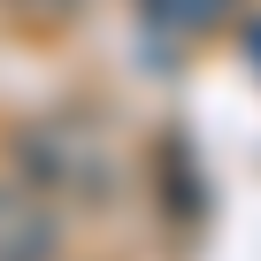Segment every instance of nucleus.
Wrapping results in <instances>:
<instances>
[{"label":"nucleus","instance_id":"nucleus-1","mask_svg":"<svg viewBox=\"0 0 261 261\" xmlns=\"http://www.w3.org/2000/svg\"><path fill=\"white\" fill-rule=\"evenodd\" d=\"M16 154H23V169H31V192L108 200V146H100V130H77V123H31V130H16Z\"/></svg>","mask_w":261,"mask_h":261},{"label":"nucleus","instance_id":"nucleus-2","mask_svg":"<svg viewBox=\"0 0 261 261\" xmlns=\"http://www.w3.org/2000/svg\"><path fill=\"white\" fill-rule=\"evenodd\" d=\"M62 253V215L31 185H0V261H54Z\"/></svg>","mask_w":261,"mask_h":261},{"label":"nucleus","instance_id":"nucleus-3","mask_svg":"<svg viewBox=\"0 0 261 261\" xmlns=\"http://www.w3.org/2000/svg\"><path fill=\"white\" fill-rule=\"evenodd\" d=\"M154 169H162V207H169V223L200 230V215H207V185H200V169H192V146L177 139V130L154 146Z\"/></svg>","mask_w":261,"mask_h":261},{"label":"nucleus","instance_id":"nucleus-4","mask_svg":"<svg viewBox=\"0 0 261 261\" xmlns=\"http://www.w3.org/2000/svg\"><path fill=\"white\" fill-rule=\"evenodd\" d=\"M139 8H146V23H162V31H215V23H230L238 0H139Z\"/></svg>","mask_w":261,"mask_h":261},{"label":"nucleus","instance_id":"nucleus-5","mask_svg":"<svg viewBox=\"0 0 261 261\" xmlns=\"http://www.w3.org/2000/svg\"><path fill=\"white\" fill-rule=\"evenodd\" d=\"M246 46H253V62H261V23H246Z\"/></svg>","mask_w":261,"mask_h":261}]
</instances>
